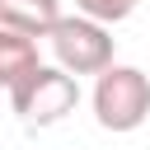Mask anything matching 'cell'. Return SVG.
I'll use <instances>...</instances> for the list:
<instances>
[{
	"label": "cell",
	"instance_id": "5",
	"mask_svg": "<svg viewBox=\"0 0 150 150\" xmlns=\"http://www.w3.org/2000/svg\"><path fill=\"white\" fill-rule=\"evenodd\" d=\"M61 19V0H0V23L19 28V33H33V38H47Z\"/></svg>",
	"mask_w": 150,
	"mask_h": 150
},
{
	"label": "cell",
	"instance_id": "3",
	"mask_svg": "<svg viewBox=\"0 0 150 150\" xmlns=\"http://www.w3.org/2000/svg\"><path fill=\"white\" fill-rule=\"evenodd\" d=\"M56 66H66L70 75H98L103 66H112V38L108 23L89 19V14H61L56 28L47 33Z\"/></svg>",
	"mask_w": 150,
	"mask_h": 150
},
{
	"label": "cell",
	"instance_id": "6",
	"mask_svg": "<svg viewBox=\"0 0 150 150\" xmlns=\"http://www.w3.org/2000/svg\"><path fill=\"white\" fill-rule=\"evenodd\" d=\"M136 5L141 0H75V9L89 14V19H98V23H122Z\"/></svg>",
	"mask_w": 150,
	"mask_h": 150
},
{
	"label": "cell",
	"instance_id": "2",
	"mask_svg": "<svg viewBox=\"0 0 150 150\" xmlns=\"http://www.w3.org/2000/svg\"><path fill=\"white\" fill-rule=\"evenodd\" d=\"M89 103H94V122L103 131H136L150 117V75L141 66L112 61L94 75Z\"/></svg>",
	"mask_w": 150,
	"mask_h": 150
},
{
	"label": "cell",
	"instance_id": "1",
	"mask_svg": "<svg viewBox=\"0 0 150 150\" xmlns=\"http://www.w3.org/2000/svg\"><path fill=\"white\" fill-rule=\"evenodd\" d=\"M80 103V75H70L66 66H47L38 61L14 89H9V108L23 127L42 131V127H56L75 112Z\"/></svg>",
	"mask_w": 150,
	"mask_h": 150
},
{
	"label": "cell",
	"instance_id": "4",
	"mask_svg": "<svg viewBox=\"0 0 150 150\" xmlns=\"http://www.w3.org/2000/svg\"><path fill=\"white\" fill-rule=\"evenodd\" d=\"M38 61H42V56H38V38L0 23V89H14Z\"/></svg>",
	"mask_w": 150,
	"mask_h": 150
}]
</instances>
